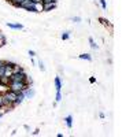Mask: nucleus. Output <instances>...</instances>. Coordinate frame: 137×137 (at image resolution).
Masks as SVG:
<instances>
[{"label":"nucleus","mask_w":137,"mask_h":137,"mask_svg":"<svg viewBox=\"0 0 137 137\" xmlns=\"http://www.w3.org/2000/svg\"><path fill=\"white\" fill-rule=\"evenodd\" d=\"M99 21L102 22V23H103L104 26H108V27H110V29H112V25H111V23H110V22L107 21V19H104V18H99Z\"/></svg>","instance_id":"nucleus-14"},{"label":"nucleus","mask_w":137,"mask_h":137,"mask_svg":"<svg viewBox=\"0 0 137 137\" xmlns=\"http://www.w3.org/2000/svg\"><path fill=\"white\" fill-rule=\"evenodd\" d=\"M0 104H2V103H0Z\"/></svg>","instance_id":"nucleus-29"},{"label":"nucleus","mask_w":137,"mask_h":137,"mask_svg":"<svg viewBox=\"0 0 137 137\" xmlns=\"http://www.w3.org/2000/svg\"><path fill=\"white\" fill-rule=\"evenodd\" d=\"M0 103H2L3 106H7V107H10V108H14V103H13V102H10V99L7 97L4 93L0 95Z\"/></svg>","instance_id":"nucleus-3"},{"label":"nucleus","mask_w":137,"mask_h":137,"mask_svg":"<svg viewBox=\"0 0 137 137\" xmlns=\"http://www.w3.org/2000/svg\"><path fill=\"white\" fill-rule=\"evenodd\" d=\"M11 108L10 107H7V106H3V104H0V116L2 115H4L7 111H10Z\"/></svg>","instance_id":"nucleus-12"},{"label":"nucleus","mask_w":137,"mask_h":137,"mask_svg":"<svg viewBox=\"0 0 137 137\" xmlns=\"http://www.w3.org/2000/svg\"><path fill=\"white\" fill-rule=\"evenodd\" d=\"M89 82H91V84H95V82H96V78H95V77H91V78H89Z\"/></svg>","instance_id":"nucleus-23"},{"label":"nucleus","mask_w":137,"mask_h":137,"mask_svg":"<svg viewBox=\"0 0 137 137\" xmlns=\"http://www.w3.org/2000/svg\"><path fill=\"white\" fill-rule=\"evenodd\" d=\"M38 133H40V129H36V130L33 132V134H34V136H37V134H38Z\"/></svg>","instance_id":"nucleus-25"},{"label":"nucleus","mask_w":137,"mask_h":137,"mask_svg":"<svg viewBox=\"0 0 137 137\" xmlns=\"http://www.w3.org/2000/svg\"><path fill=\"white\" fill-rule=\"evenodd\" d=\"M27 86H29V85H26V84L22 82V81H10V84H8V89L17 92V93L23 92Z\"/></svg>","instance_id":"nucleus-1"},{"label":"nucleus","mask_w":137,"mask_h":137,"mask_svg":"<svg viewBox=\"0 0 137 137\" xmlns=\"http://www.w3.org/2000/svg\"><path fill=\"white\" fill-rule=\"evenodd\" d=\"M8 84H10V78L8 77H0V85L8 86Z\"/></svg>","instance_id":"nucleus-11"},{"label":"nucleus","mask_w":137,"mask_h":137,"mask_svg":"<svg viewBox=\"0 0 137 137\" xmlns=\"http://www.w3.org/2000/svg\"><path fill=\"white\" fill-rule=\"evenodd\" d=\"M60 100H62V93H60V91L56 92V97H55V103H59Z\"/></svg>","instance_id":"nucleus-18"},{"label":"nucleus","mask_w":137,"mask_h":137,"mask_svg":"<svg viewBox=\"0 0 137 137\" xmlns=\"http://www.w3.org/2000/svg\"><path fill=\"white\" fill-rule=\"evenodd\" d=\"M88 40H89V43H91V47H92V48H93V50H97V44H96V43H95V40H93V38H92V37H89V38H88Z\"/></svg>","instance_id":"nucleus-16"},{"label":"nucleus","mask_w":137,"mask_h":137,"mask_svg":"<svg viewBox=\"0 0 137 137\" xmlns=\"http://www.w3.org/2000/svg\"><path fill=\"white\" fill-rule=\"evenodd\" d=\"M3 62H4V60H0V66H2V64H3Z\"/></svg>","instance_id":"nucleus-28"},{"label":"nucleus","mask_w":137,"mask_h":137,"mask_svg":"<svg viewBox=\"0 0 137 137\" xmlns=\"http://www.w3.org/2000/svg\"><path fill=\"white\" fill-rule=\"evenodd\" d=\"M64 123H66V126L68 128V129H71L73 128V116L71 115H67V116H64Z\"/></svg>","instance_id":"nucleus-6"},{"label":"nucleus","mask_w":137,"mask_h":137,"mask_svg":"<svg viewBox=\"0 0 137 137\" xmlns=\"http://www.w3.org/2000/svg\"><path fill=\"white\" fill-rule=\"evenodd\" d=\"M56 7V3H45L43 4V11H51Z\"/></svg>","instance_id":"nucleus-8"},{"label":"nucleus","mask_w":137,"mask_h":137,"mask_svg":"<svg viewBox=\"0 0 137 137\" xmlns=\"http://www.w3.org/2000/svg\"><path fill=\"white\" fill-rule=\"evenodd\" d=\"M23 93H25V97H26V99H32V97H33V96H34V91L32 89V88H29V86H27L26 89L23 91Z\"/></svg>","instance_id":"nucleus-7"},{"label":"nucleus","mask_w":137,"mask_h":137,"mask_svg":"<svg viewBox=\"0 0 137 137\" xmlns=\"http://www.w3.org/2000/svg\"><path fill=\"white\" fill-rule=\"evenodd\" d=\"M99 116H100V118L103 119V118H104V116H106V115H104V112H100V114H99Z\"/></svg>","instance_id":"nucleus-26"},{"label":"nucleus","mask_w":137,"mask_h":137,"mask_svg":"<svg viewBox=\"0 0 137 137\" xmlns=\"http://www.w3.org/2000/svg\"><path fill=\"white\" fill-rule=\"evenodd\" d=\"M33 3H41V0H32Z\"/></svg>","instance_id":"nucleus-27"},{"label":"nucleus","mask_w":137,"mask_h":137,"mask_svg":"<svg viewBox=\"0 0 137 137\" xmlns=\"http://www.w3.org/2000/svg\"><path fill=\"white\" fill-rule=\"evenodd\" d=\"M38 67H40V70H41V71H44V70H45V66H44L43 60H40V62H38Z\"/></svg>","instance_id":"nucleus-21"},{"label":"nucleus","mask_w":137,"mask_h":137,"mask_svg":"<svg viewBox=\"0 0 137 137\" xmlns=\"http://www.w3.org/2000/svg\"><path fill=\"white\" fill-rule=\"evenodd\" d=\"M55 89L56 92L58 91H62V81H60V77H55Z\"/></svg>","instance_id":"nucleus-9"},{"label":"nucleus","mask_w":137,"mask_h":137,"mask_svg":"<svg viewBox=\"0 0 137 137\" xmlns=\"http://www.w3.org/2000/svg\"><path fill=\"white\" fill-rule=\"evenodd\" d=\"M6 37H4V34L0 32V47H3V45H6Z\"/></svg>","instance_id":"nucleus-15"},{"label":"nucleus","mask_w":137,"mask_h":137,"mask_svg":"<svg viewBox=\"0 0 137 137\" xmlns=\"http://www.w3.org/2000/svg\"><path fill=\"white\" fill-rule=\"evenodd\" d=\"M68 37H70V33H68V32L62 34V40H68Z\"/></svg>","instance_id":"nucleus-20"},{"label":"nucleus","mask_w":137,"mask_h":137,"mask_svg":"<svg viewBox=\"0 0 137 137\" xmlns=\"http://www.w3.org/2000/svg\"><path fill=\"white\" fill-rule=\"evenodd\" d=\"M4 95L10 99V102H13V103H14V102H15V99H17V95H18V93H17V92H14V91H11V89H8V91H6V92H4Z\"/></svg>","instance_id":"nucleus-5"},{"label":"nucleus","mask_w":137,"mask_h":137,"mask_svg":"<svg viewBox=\"0 0 137 137\" xmlns=\"http://www.w3.org/2000/svg\"><path fill=\"white\" fill-rule=\"evenodd\" d=\"M25 99H26V97H25V93H23V92H19V93L17 95V99H15V102H14V107L19 106V104H21Z\"/></svg>","instance_id":"nucleus-4"},{"label":"nucleus","mask_w":137,"mask_h":137,"mask_svg":"<svg viewBox=\"0 0 137 137\" xmlns=\"http://www.w3.org/2000/svg\"><path fill=\"white\" fill-rule=\"evenodd\" d=\"M4 71H6V64L3 62V64L0 66V77H4Z\"/></svg>","instance_id":"nucleus-17"},{"label":"nucleus","mask_w":137,"mask_h":137,"mask_svg":"<svg viewBox=\"0 0 137 137\" xmlns=\"http://www.w3.org/2000/svg\"><path fill=\"white\" fill-rule=\"evenodd\" d=\"M71 21H73V22H77V23H78V22H81V18H80V17H74L73 19H71Z\"/></svg>","instance_id":"nucleus-22"},{"label":"nucleus","mask_w":137,"mask_h":137,"mask_svg":"<svg viewBox=\"0 0 137 137\" xmlns=\"http://www.w3.org/2000/svg\"><path fill=\"white\" fill-rule=\"evenodd\" d=\"M100 6H102L103 10H107V3H106V0H100Z\"/></svg>","instance_id":"nucleus-19"},{"label":"nucleus","mask_w":137,"mask_h":137,"mask_svg":"<svg viewBox=\"0 0 137 137\" xmlns=\"http://www.w3.org/2000/svg\"><path fill=\"white\" fill-rule=\"evenodd\" d=\"M29 55L32 56V58H33V56H36V52H34V51H32V50H30V51H29Z\"/></svg>","instance_id":"nucleus-24"},{"label":"nucleus","mask_w":137,"mask_h":137,"mask_svg":"<svg viewBox=\"0 0 137 137\" xmlns=\"http://www.w3.org/2000/svg\"><path fill=\"white\" fill-rule=\"evenodd\" d=\"M26 77H27L26 73L23 70H21V71H18V73H13L8 78H10V81H22L23 82Z\"/></svg>","instance_id":"nucleus-2"},{"label":"nucleus","mask_w":137,"mask_h":137,"mask_svg":"<svg viewBox=\"0 0 137 137\" xmlns=\"http://www.w3.org/2000/svg\"><path fill=\"white\" fill-rule=\"evenodd\" d=\"M7 26L11 27V29H18V30L23 29V26L21 25V23H8V22H7Z\"/></svg>","instance_id":"nucleus-10"},{"label":"nucleus","mask_w":137,"mask_h":137,"mask_svg":"<svg viewBox=\"0 0 137 137\" xmlns=\"http://www.w3.org/2000/svg\"><path fill=\"white\" fill-rule=\"evenodd\" d=\"M80 59H84V60H88V62H92V56L89 54H81L80 55Z\"/></svg>","instance_id":"nucleus-13"}]
</instances>
